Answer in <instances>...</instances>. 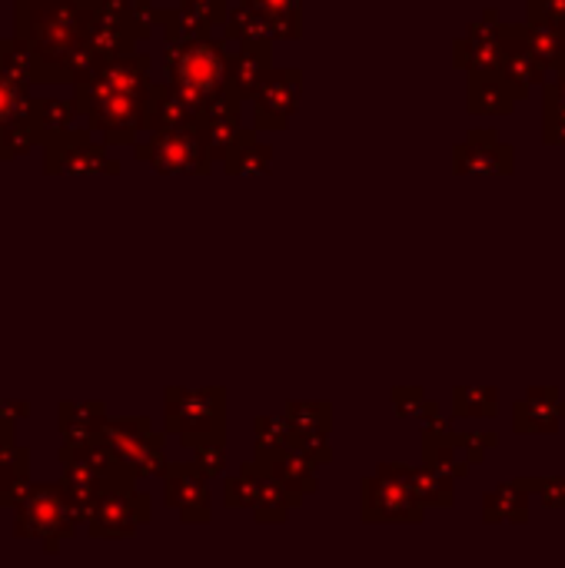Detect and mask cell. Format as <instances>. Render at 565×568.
Here are the masks:
<instances>
[{
	"label": "cell",
	"instance_id": "obj_1",
	"mask_svg": "<svg viewBox=\"0 0 565 568\" xmlns=\"http://www.w3.org/2000/svg\"><path fill=\"white\" fill-rule=\"evenodd\" d=\"M170 83L200 110L213 97L223 93L226 77V43H213L210 37L170 40Z\"/></svg>",
	"mask_w": 565,
	"mask_h": 568
},
{
	"label": "cell",
	"instance_id": "obj_2",
	"mask_svg": "<svg viewBox=\"0 0 565 568\" xmlns=\"http://www.w3.org/2000/svg\"><path fill=\"white\" fill-rule=\"evenodd\" d=\"M97 443L110 456L113 469L123 479H147V476H163L167 473V453H163V436L150 426V419H117L100 426Z\"/></svg>",
	"mask_w": 565,
	"mask_h": 568
},
{
	"label": "cell",
	"instance_id": "obj_3",
	"mask_svg": "<svg viewBox=\"0 0 565 568\" xmlns=\"http://www.w3.org/2000/svg\"><path fill=\"white\" fill-rule=\"evenodd\" d=\"M226 393L223 389H170L167 393V429L183 436V446L223 443Z\"/></svg>",
	"mask_w": 565,
	"mask_h": 568
},
{
	"label": "cell",
	"instance_id": "obj_4",
	"mask_svg": "<svg viewBox=\"0 0 565 568\" xmlns=\"http://www.w3.org/2000/svg\"><path fill=\"white\" fill-rule=\"evenodd\" d=\"M77 106L87 116V130L100 133L103 143H133L143 126V97L90 90L77 83Z\"/></svg>",
	"mask_w": 565,
	"mask_h": 568
},
{
	"label": "cell",
	"instance_id": "obj_5",
	"mask_svg": "<svg viewBox=\"0 0 565 568\" xmlns=\"http://www.w3.org/2000/svg\"><path fill=\"white\" fill-rule=\"evenodd\" d=\"M406 473V466H380V473L363 483L366 523H423L426 509L416 503Z\"/></svg>",
	"mask_w": 565,
	"mask_h": 568
},
{
	"label": "cell",
	"instance_id": "obj_6",
	"mask_svg": "<svg viewBox=\"0 0 565 568\" xmlns=\"http://www.w3.org/2000/svg\"><path fill=\"white\" fill-rule=\"evenodd\" d=\"M77 519L63 499V489L57 486H30L23 499L17 503V536L43 539V542H60L73 536Z\"/></svg>",
	"mask_w": 565,
	"mask_h": 568
},
{
	"label": "cell",
	"instance_id": "obj_7",
	"mask_svg": "<svg viewBox=\"0 0 565 568\" xmlns=\"http://www.w3.org/2000/svg\"><path fill=\"white\" fill-rule=\"evenodd\" d=\"M147 519H150V496L137 493L133 483L117 479L103 489L87 523H90V536L120 539L137 532V526H143Z\"/></svg>",
	"mask_w": 565,
	"mask_h": 568
},
{
	"label": "cell",
	"instance_id": "obj_8",
	"mask_svg": "<svg viewBox=\"0 0 565 568\" xmlns=\"http://www.w3.org/2000/svg\"><path fill=\"white\" fill-rule=\"evenodd\" d=\"M137 160L150 163L157 173H206L213 156L193 130H160L150 143L137 146Z\"/></svg>",
	"mask_w": 565,
	"mask_h": 568
},
{
	"label": "cell",
	"instance_id": "obj_9",
	"mask_svg": "<svg viewBox=\"0 0 565 568\" xmlns=\"http://www.w3.org/2000/svg\"><path fill=\"white\" fill-rule=\"evenodd\" d=\"M47 143V173H120V163L90 140L87 126L57 133Z\"/></svg>",
	"mask_w": 565,
	"mask_h": 568
},
{
	"label": "cell",
	"instance_id": "obj_10",
	"mask_svg": "<svg viewBox=\"0 0 565 568\" xmlns=\"http://www.w3.org/2000/svg\"><path fill=\"white\" fill-rule=\"evenodd\" d=\"M456 176H513L516 150L500 140L496 130H470L466 143L453 150Z\"/></svg>",
	"mask_w": 565,
	"mask_h": 568
},
{
	"label": "cell",
	"instance_id": "obj_11",
	"mask_svg": "<svg viewBox=\"0 0 565 568\" xmlns=\"http://www.w3.org/2000/svg\"><path fill=\"white\" fill-rule=\"evenodd\" d=\"M300 70H266V77L253 90L256 130H283L300 106Z\"/></svg>",
	"mask_w": 565,
	"mask_h": 568
},
{
	"label": "cell",
	"instance_id": "obj_12",
	"mask_svg": "<svg viewBox=\"0 0 565 568\" xmlns=\"http://www.w3.org/2000/svg\"><path fill=\"white\" fill-rule=\"evenodd\" d=\"M500 10H486L476 23H470L466 37L456 40L453 47V63L460 70H500L503 53H506V37L500 33Z\"/></svg>",
	"mask_w": 565,
	"mask_h": 568
},
{
	"label": "cell",
	"instance_id": "obj_13",
	"mask_svg": "<svg viewBox=\"0 0 565 568\" xmlns=\"http://www.w3.org/2000/svg\"><path fill=\"white\" fill-rule=\"evenodd\" d=\"M240 130H243V120H240V97H233L230 90H223L220 97H213L210 103H203V106L196 110L193 133L203 140V146H206L210 156H223L226 146L236 140Z\"/></svg>",
	"mask_w": 565,
	"mask_h": 568
},
{
	"label": "cell",
	"instance_id": "obj_14",
	"mask_svg": "<svg viewBox=\"0 0 565 568\" xmlns=\"http://www.w3.org/2000/svg\"><path fill=\"white\" fill-rule=\"evenodd\" d=\"M167 503L183 523H210V493L196 466H167Z\"/></svg>",
	"mask_w": 565,
	"mask_h": 568
},
{
	"label": "cell",
	"instance_id": "obj_15",
	"mask_svg": "<svg viewBox=\"0 0 565 568\" xmlns=\"http://www.w3.org/2000/svg\"><path fill=\"white\" fill-rule=\"evenodd\" d=\"M266 70H270V40H240V50L226 53L223 90H230L240 100L253 97V90L260 87Z\"/></svg>",
	"mask_w": 565,
	"mask_h": 568
},
{
	"label": "cell",
	"instance_id": "obj_16",
	"mask_svg": "<svg viewBox=\"0 0 565 568\" xmlns=\"http://www.w3.org/2000/svg\"><path fill=\"white\" fill-rule=\"evenodd\" d=\"M196 120V106L170 83V87H153L143 97V126H150L153 133L160 130H193Z\"/></svg>",
	"mask_w": 565,
	"mask_h": 568
},
{
	"label": "cell",
	"instance_id": "obj_17",
	"mask_svg": "<svg viewBox=\"0 0 565 568\" xmlns=\"http://www.w3.org/2000/svg\"><path fill=\"white\" fill-rule=\"evenodd\" d=\"M286 423L293 433V443L306 449L316 463L330 459L326 433H330V406L326 403H290L286 406Z\"/></svg>",
	"mask_w": 565,
	"mask_h": 568
},
{
	"label": "cell",
	"instance_id": "obj_18",
	"mask_svg": "<svg viewBox=\"0 0 565 568\" xmlns=\"http://www.w3.org/2000/svg\"><path fill=\"white\" fill-rule=\"evenodd\" d=\"M549 67L519 40V37H506V53H503V63H500V77L513 87L516 100H526L529 90L543 87L549 80Z\"/></svg>",
	"mask_w": 565,
	"mask_h": 568
},
{
	"label": "cell",
	"instance_id": "obj_19",
	"mask_svg": "<svg viewBox=\"0 0 565 568\" xmlns=\"http://www.w3.org/2000/svg\"><path fill=\"white\" fill-rule=\"evenodd\" d=\"M513 87L500 77V70H473L466 83V106L483 116H509L516 110Z\"/></svg>",
	"mask_w": 565,
	"mask_h": 568
},
{
	"label": "cell",
	"instance_id": "obj_20",
	"mask_svg": "<svg viewBox=\"0 0 565 568\" xmlns=\"http://www.w3.org/2000/svg\"><path fill=\"white\" fill-rule=\"evenodd\" d=\"M316 459L306 453V449H300L296 443H290L283 453H276L266 466H260V469H270V476L273 479H280L286 489H293V493H313L316 489Z\"/></svg>",
	"mask_w": 565,
	"mask_h": 568
},
{
	"label": "cell",
	"instance_id": "obj_21",
	"mask_svg": "<svg viewBox=\"0 0 565 568\" xmlns=\"http://www.w3.org/2000/svg\"><path fill=\"white\" fill-rule=\"evenodd\" d=\"M220 160H223L226 173H233V176H260V173H270L273 150L266 143H260L256 130H240Z\"/></svg>",
	"mask_w": 565,
	"mask_h": 568
},
{
	"label": "cell",
	"instance_id": "obj_22",
	"mask_svg": "<svg viewBox=\"0 0 565 568\" xmlns=\"http://www.w3.org/2000/svg\"><path fill=\"white\" fill-rule=\"evenodd\" d=\"M483 523H490V526H496V523L526 526L529 523V493L516 479L496 486L493 493L483 496Z\"/></svg>",
	"mask_w": 565,
	"mask_h": 568
},
{
	"label": "cell",
	"instance_id": "obj_23",
	"mask_svg": "<svg viewBox=\"0 0 565 568\" xmlns=\"http://www.w3.org/2000/svg\"><path fill=\"white\" fill-rule=\"evenodd\" d=\"M226 17V0H183L176 20H170V40L206 37Z\"/></svg>",
	"mask_w": 565,
	"mask_h": 568
},
{
	"label": "cell",
	"instance_id": "obj_24",
	"mask_svg": "<svg viewBox=\"0 0 565 568\" xmlns=\"http://www.w3.org/2000/svg\"><path fill=\"white\" fill-rule=\"evenodd\" d=\"M40 143L57 136V133H67V130H77L83 126V116H80V106L70 103V100H30V110H27Z\"/></svg>",
	"mask_w": 565,
	"mask_h": 568
},
{
	"label": "cell",
	"instance_id": "obj_25",
	"mask_svg": "<svg viewBox=\"0 0 565 568\" xmlns=\"http://www.w3.org/2000/svg\"><path fill=\"white\" fill-rule=\"evenodd\" d=\"M406 483H410V489H413V496H416V503H420L423 509H450V506L456 503V496H453V479L443 476V473L433 469V466L410 469V473H406Z\"/></svg>",
	"mask_w": 565,
	"mask_h": 568
},
{
	"label": "cell",
	"instance_id": "obj_26",
	"mask_svg": "<svg viewBox=\"0 0 565 568\" xmlns=\"http://www.w3.org/2000/svg\"><path fill=\"white\" fill-rule=\"evenodd\" d=\"M543 143L565 146V73L543 83Z\"/></svg>",
	"mask_w": 565,
	"mask_h": 568
},
{
	"label": "cell",
	"instance_id": "obj_27",
	"mask_svg": "<svg viewBox=\"0 0 565 568\" xmlns=\"http://www.w3.org/2000/svg\"><path fill=\"white\" fill-rule=\"evenodd\" d=\"M293 506H300V493L286 489L273 476H263L260 479V489H256V499H253V509H256V519L260 523H283Z\"/></svg>",
	"mask_w": 565,
	"mask_h": 568
},
{
	"label": "cell",
	"instance_id": "obj_28",
	"mask_svg": "<svg viewBox=\"0 0 565 568\" xmlns=\"http://www.w3.org/2000/svg\"><path fill=\"white\" fill-rule=\"evenodd\" d=\"M453 416L456 419H496L500 416V389L496 386H456L453 389Z\"/></svg>",
	"mask_w": 565,
	"mask_h": 568
},
{
	"label": "cell",
	"instance_id": "obj_29",
	"mask_svg": "<svg viewBox=\"0 0 565 568\" xmlns=\"http://www.w3.org/2000/svg\"><path fill=\"white\" fill-rule=\"evenodd\" d=\"M559 413L553 403H539V399H519L513 406V429L516 433H556L559 429Z\"/></svg>",
	"mask_w": 565,
	"mask_h": 568
},
{
	"label": "cell",
	"instance_id": "obj_30",
	"mask_svg": "<svg viewBox=\"0 0 565 568\" xmlns=\"http://www.w3.org/2000/svg\"><path fill=\"white\" fill-rule=\"evenodd\" d=\"M60 426H63L67 443L97 439V433H100V426H103V409H100V406H73V403H67V406L60 409Z\"/></svg>",
	"mask_w": 565,
	"mask_h": 568
},
{
	"label": "cell",
	"instance_id": "obj_31",
	"mask_svg": "<svg viewBox=\"0 0 565 568\" xmlns=\"http://www.w3.org/2000/svg\"><path fill=\"white\" fill-rule=\"evenodd\" d=\"M226 33H230L233 40H273V27H270V20H266L253 3H246V0L230 13V20H226Z\"/></svg>",
	"mask_w": 565,
	"mask_h": 568
},
{
	"label": "cell",
	"instance_id": "obj_32",
	"mask_svg": "<svg viewBox=\"0 0 565 568\" xmlns=\"http://www.w3.org/2000/svg\"><path fill=\"white\" fill-rule=\"evenodd\" d=\"M253 3L273 27V37L293 40L300 33V0H246Z\"/></svg>",
	"mask_w": 565,
	"mask_h": 568
},
{
	"label": "cell",
	"instance_id": "obj_33",
	"mask_svg": "<svg viewBox=\"0 0 565 568\" xmlns=\"http://www.w3.org/2000/svg\"><path fill=\"white\" fill-rule=\"evenodd\" d=\"M293 443L286 419H256V466H266L276 453H283Z\"/></svg>",
	"mask_w": 565,
	"mask_h": 568
},
{
	"label": "cell",
	"instance_id": "obj_34",
	"mask_svg": "<svg viewBox=\"0 0 565 568\" xmlns=\"http://www.w3.org/2000/svg\"><path fill=\"white\" fill-rule=\"evenodd\" d=\"M33 143H40V136H37L30 116H20V120L7 123V126L0 130V156H3V160L23 156Z\"/></svg>",
	"mask_w": 565,
	"mask_h": 568
},
{
	"label": "cell",
	"instance_id": "obj_35",
	"mask_svg": "<svg viewBox=\"0 0 565 568\" xmlns=\"http://www.w3.org/2000/svg\"><path fill=\"white\" fill-rule=\"evenodd\" d=\"M260 479H263V469L253 463V466H246L240 476H233L230 483H226V493H223V503L230 506V509H253V499H256V489H260Z\"/></svg>",
	"mask_w": 565,
	"mask_h": 568
},
{
	"label": "cell",
	"instance_id": "obj_36",
	"mask_svg": "<svg viewBox=\"0 0 565 568\" xmlns=\"http://www.w3.org/2000/svg\"><path fill=\"white\" fill-rule=\"evenodd\" d=\"M27 110H30V97L23 93V87L17 80H10L0 70V130L20 116H27Z\"/></svg>",
	"mask_w": 565,
	"mask_h": 568
},
{
	"label": "cell",
	"instance_id": "obj_37",
	"mask_svg": "<svg viewBox=\"0 0 565 568\" xmlns=\"http://www.w3.org/2000/svg\"><path fill=\"white\" fill-rule=\"evenodd\" d=\"M526 493H539L543 503L549 509H565V476H529V479H516Z\"/></svg>",
	"mask_w": 565,
	"mask_h": 568
},
{
	"label": "cell",
	"instance_id": "obj_38",
	"mask_svg": "<svg viewBox=\"0 0 565 568\" xmlns=\"http://www.w3.org/2000/svg\"><path fill=\"white\" fill-rule=\"evenodd\" d=\"M526 23H543V27H563L565 0H526Z\"/></svg>",
	"mask_w": 565,
	"mask_h": 568
},
{
	"label": "cell",
	"instance_id": "obj_39",
	"mask_svg": "<svg viewBox=\"0 0 565 568\" xmlns=\"http://www.w3.org/2000/svg\"><path fill=\"white\" fill-rule=\"evenodd\" d=\"M423 403H426V393L420 386H396L393 389V406H396L400 419H416Z\"/></svg>",
	"mask_w": 565,
	"mask_h": 568
},
{
	"label": "cell",
	"instance_id": "obj_40",
	"mask_svg": "<svg viewBox=\"0 0 565 568\" xmlns=\"http://www.w3.org/2000/svg\"><path fill=\"white\" fill-rule=\"evenodd\" d=\"M193 456H196V469H200L203 476H216V473H223V466H226L223 443H203V446L193 449Z\"/></svg>",
	"mask_w": 565,
	"mask_h": 568
},
{
	"label": "cell",
	"instance_id": "obj_41",
	"mask_svg": "<svg viewBox=\"0 0 565 568\" xmlns=\"http://www.w3.org/2000/svg\"><path fill=\"white\" fill-rule=\"evenodd\" d=\"M7 433H10V423H7V413H3V406H0V439H10Z\"/></svg>",
	"mask_w": 565,
	"mask_h": 568
},
{
	"label": "cell",
	"instance_id": "obj_42",
	"mask_svg": "<svg viewBox=\"0 0 565 568\" xmlns=\"http://www.w3.org/2000/svg\"><path fill=\"white\" fill-rule=\"evenodd\" d=\"M556 413H559V419H565V399L559 396V403H556Z\"/></svg>",
	"mask_w": 565,
	"mask_h": 568
},
{
	"label": "cell",
	"instance_id": "obj_43",
	"mask_svg": "<svg viewBox=\"0 0 565 568\" xmlns=\"http://www.w3.org/2000/svg\"><path fill=\"white\" fill-rule=\"evenodd\" d=\"M3 43H7V40H3V37H0V57H3Z\"/></svg>",
	"mask_w": 565,
	"mask_h": 568
},
{
	"label": "cell",
	"instance_id": "obj_44",
	"mask_svg": "<svg viewBox=\"0 0 565 568\" xmlns=\"http://www.w3.org/2000/svg\"><path fill=\"white\" fill-rule=\"evenodd\" d=\"M559 33H563V43H565V23H563V27H559Z\"/></svg>",
	"mask_w": 565,
	"mask_h": 568
},
{
	"label": "cell",
	"instance_id": "obj_45",
	"mask_svg": "<svg viewBox=\"0 0 565 568\" xmlns=\"http://www.w3.org/2000/svg\"><path fill=\"white\" fill-rule=\"evenodd\" d=\"M87 3H97V0H87Z\"/></svg>",
	"mask_w": 565,
	"mask_h": 568
}]
</instances>
